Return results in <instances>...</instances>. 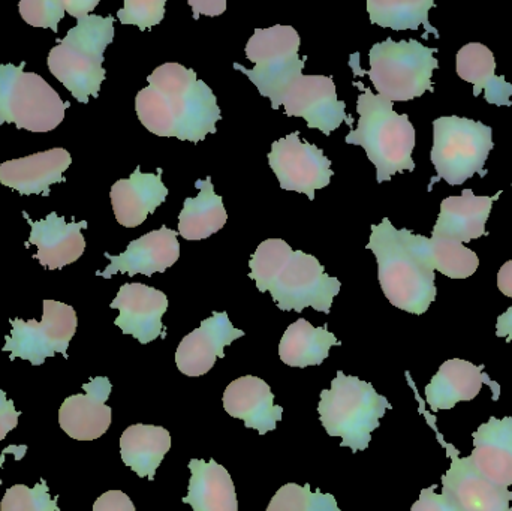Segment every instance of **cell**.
<instances>
[{
  "label": "cell",
  "mask_w": 512,
  "mask_h": 511,
  "mask_svg": "<svg viewBox=\"0 0 512 511\" xmlns=\"http://www.w3.org/2000/svg\"><path fill=\"white\" fill-rule=\"evenodd\" d=\"M268 164L280 188L307 195L309 200H315L318 189L330 185L334 174L330 159L315 144L301 141L298 132L271 144Z\"/></svg>",
  "instance_id": "cell-13"
},
{
  "label": "cell",
  "mask_w": 512,
  "mask_h": 511,
  "mask_svg": "<svg viewBox=\"0 0 512 511\" xmlns=\"http://www.w3.org/2000/svg\"><path fill=\"white\" fill-rule=\"evenodd\" d=\"M251 279L259 293H268L280 311L303 312L306 308L330 314L342 282L325 273L313 255L292 251L282 239L264 240L249 261Z\"/></svg>",
  "instance_id": "cell-3"
},
{
  "label": "cell",
  "mask_w": 512,
  "mask_h": 511,
  "mask_svg": "<svg viewBox=\"0 0 512 511\" xmlns=\"http://www.w3.org/2000/svg\"><path fill=\"white\" fill-rule=\"evenodd\" d=\"M179 233L162 225L161 230L150 231L140 239L132 240L123 254L111 255L105 252L104 257L110 260L107 269L96 272L104 279L113 278L117 273L129 276H153L164 273L177 263L180 257V245L177 240Z\"/></svg>",
  "instance_id": "cell-14"
},
{
  "label": "cell",
  "mask_w": 512,
  "mask_h": 511,
  "mask_svg": "<svg viewBox=\"0 0 512 511\" xmlns=\"http://www.w3.org/2000/svg\"><path fill=\"white\" fill-rule=\"evenodd\" d=\"M300 35L292 26L256 29L246 45V57L254 69L234 63L255 84L261 96L271 101V108H285L288 117H301L310 129L331 135L342 123L352 126L346 104L337 98L333 77L304 75L307 57L298 56Z\"/></svg>",
  "instance_id": "cell-1"
},
{
  "label": "cell",
  "mask_w": 512,
  "mask_h": 511,
  "mask_svg": "<svg viewBox=\"0 0 512 511\" xmlns=\"http://www.w3.org/2000/svg\"><path fill=\"white\" fill-rule=\"evenodd\" d=\"M93 511H135V506L125 492L108 491L95 501Z\"/></svg>",
  "instance_id": "cell-36"
},
{
  "label": "cell",
  "mask_w": 512,
  "mask_h": 511,
  "mask_svg": "<svg viewBox=\"0 0 512 511\" xmlns=\"http://www.w3.org/2000/svg\"><path fill=\"white\" fill-rule=\"evenodd\" d=\"M189 470V492L183 503L194 511H239L233 479L215 459H191Z\"/></svg>",
  "instance_id": "cell-25"
},
{
  "label": "cell",
  "mask_w": 512,
  "mask_h": 511,
  "mask_svg": "<svg viewBox=\"0 0 512 511\" xmlns=\"http://www.w3.org/2000/svg\"><path fill=\"white\" fill-rule=\"evenodd\" d=\"M492 387L493 401H498L501 386L484 374V366L462 359L447 360L439 368L438 374L426 387V402L433 413L451 410L459 402H468L480 395L481 387Z\"/></svg>",
  "instance_id": "cell-19"
},
{
  "label": "cell",
  "mask_w": 512,
  "mask_h": 511,
  "mask_svg": "<svg viewBox=\"0 0 512 511\" xmlns=\"http://www.w3.org/2000/svg\"><path fill=\"white\" fill-rule=\"evenodd\" d=\"M110 308L120 312L114 324L140 344H149L164 335L162 317L167 312L168 299L162 291L144 284H125Z\"/></svg>",
  "instance_id": "cell-16"
},
{
  "label": "cell",
  "mask_w": 512,
  "mask_h": 511,
  "mask_svg": "<svg viewBox=\"0 0 512 511\" xmlns=\"http://www.w3.org/2000/svg\"><path fill=\"white\" fill-rule=\"evenodd\" d=\"M474 452L469 456L481 476L493 485H512V417H490L472 434Z\"/></svg>",
  "instance_id": "cell-24"
},
{
  "label": "cell",
  "mask_w": 512,
  "mask_h": 511,
  "mask_svg": "<svg viewBox=\"0 0 512 511\" xmlns=\"http://www.w3.org/2000/svg\"><path fill=\"white\" fill-rule=\"evenodd\" d=\"M114 41V17L90 14L77 20L65 38L51 48L48 68L51 74L81 104L90 96L98 98L105 80L104 51Z\"/></svg>",
  "instance_id": "cell-6"
},
{
  "label": "cell",
  "mask_w": 512,
  "mask_h": 511,
  "mask_svg": "<svg viewBox=\"0 0 512 511\" xmlns=\"http://www.w3.org/2000/svg\"><path fill=\"white\" fill-rule=\"evenodd\" d=\"M147 83L135 98V111L147 131L195 144L216 134V122L222 119L218 99L194 69L165 63Z\"/></svg>",
  "instance_id": "cell-2"
},
{
  "label": "cell",
  "mask_w": 512,
  "mask_h": 511,
  "mask_svg": "<svg viewBox=\"0 0 512 511\" xmlns=\"http://www.w3.org/2000/svg\"><path fill=\"white\" fill-rule=\"evenodd\" d=\"M84 395L69 396L59 410L62 431L77 441H95L101 438L111 425V408L105 402L110 398V380L93 378L84 384Z\"/></svg>",
  "instance_id": "cell-17"
},
{
  "label": "cell",
  "mask_w": 512,
  "mask_h": 511,
  "mask_svg": "<svg viewBox=\"0 0 512 511\" xmlns=\"http://www.w3.org/2000/svg\"><path fill=\"white\" fill-rule=\"evenodd\" d=\"M426 242L427 237L397 230L384 218L372 225L366 246L378 261L379 284L388 302L409 314H426L438 294Z\"/></svg>",
  "instance_id": "cell-4"
},
{
  "label": "cell",
  "mask_w": 512,
  "mask_h": 511,
  "mask_svg": "<svg viewBox=\"0 0 512 511\" xmlns=\"http://www.w3.org/2000/svg\"><path fill=\"white\" fill-rule=\"evenodd\" d=\"M23 216L32 228L26 246L35 245L38 248L33 258L45 269H63L84 254L86 239L81 231L87 228L86 221L66 224L65 218L56 212H51L42 221H32L26 212H23Z\"/></svg>",
  "instance_id": "cell-18"
},
{
  "label": "cell",
  "mask_w": 512,
  "mask_h": 511,
  "mask_svg": "<svg viewBox=\"0 0 512 511\" xmlns=\"http://www.w3.org/2000/svg\"><path fill=\"white\" fill-rule=\"evenodd\" d=\"M15 450H20V447H8V449L3 450V455L0 456V467H2L3 462H5L6 453L15 452ZM0 485H2V480H0Z\"/></svg>",
  "instance_id": "cell-43"
},
{
  "label": "cell",
  "mask_w": 512,
  "mask_h": 511,
  "mask_svg": "<svg viewBox=\"0 0 512 511\" xmlns=\"http://www.w3.org/2000/svg\"><path fill=\"white\" fill-rule=\"evenodd\" d=\"M171 449L170 432L161 426L132 425L120 438V455L138 477L155 480L156 470Z\"/></svg>",
  "instance_id": "cell-27"
},
{
  "label": "cell",
  "mask_w": 512,
  "mask_h": 511,
  "mask_svg": "<svg viewBox=\"0 0 512 511\" xmlns=\"http://www.w3.org/2000/svg\"><path fill=\"white\" fill-rule=\"evenodd\" d=\"M354 84L361 90L357 101L360 119L357 129L346 135V143L366 150L378 183L390 182L396 173L414 171L415 128L408 114H397L393 102L361 83Z\"/></svg>",
  "instance_id": "cell-5"
},
{
  "label": "cell",
  "mask_w": 512,
  "mask_h": 511,
  "mask_svg": "<svg viewBox=\"0 0 512 511\" xmlns=\"http://www.w3.org/2000/svg\"><path fill=\"white\" fill-rule=\"evenodd\" d=\"M66 12L72 17H87L99 5V0H65Z\"/></svg>",
  "instance_id": "cell-40"
},
{
  "label": "cell",
  "mask_w": 512,
  "mask_h": 511,
  "mask_svg": "<svg viewBox=\"0 0 512 511\" xmlns=\"http://www.w3.org/2000/svg\"><path fill=\"white\" fill-rule=\"evenodd\" d=\"M197 198H186L179 216V234L189 242H200L221 231L227 224L224 200L215 194L212 179L197 180Z\"/></svg>",
  "instance_id": "cell-28"
},
{
  "label": "cell",
  "mask_w": 512,
  "mask_h": 511,
  "mask_svg": "<svg viewBox=\"0 0 512 511\" xmlns=\"http://www.w3.org/2000/svg\"><path fill=\"white\" fill-rule=\"evenodd\" d=\"M167 195V186L162 182V168L156 174H144L137 167L129 179L117 180L110 192L114 216L126 228L143 224L147 216L164 204Z\"/></svg>",
  "instance_id": "cell-21"
},
{
  "label": "cell",
  "mask_w": 512,
  "mask_h": 511,
  "mask_svg": "<svg viewBox=\"0 0 512 511\" xmlns=\"http://www.w3.org/2000/svg\"><path fill=\"white\" fill-rule=\"evenodd\" d=\"M426 249L433 269L450 279L471 278L480 266L478 255L457 240L432 236Z\"/></svg>",
  "instance_id": "cell-31"
},
{
  "label": "cell",
  "mask_w": 512,
  "mask_h": 511,
  "mask_svg": "<svg viewBox=\"0 0 512 511\" xmlns=\"http://www.w3.org/2000/svg\"><path fill=\"white\" fill-rule=\"evenodd\" d=\"M411 511H457L454 509L453 504L442 497V495L436 494V486H430V488L423 489L418 498L417 503L412 506Z\"/></svg>",
  "instance_id": "cell-37"
},
{
  "label": "cell",
  "mask_w": 512,
  "mask_h": 511,
  "mask_svg": "<svg viewBox=\"0 0 512 511\" xmlns=\"http://www.w3.org/2000/svg\"><path fill=\"white\" fill-rule=\"evenodd\" d=\"M498 288L502 294L512 299V260L507 261L499 270Z\"/></svg>",
  "instance_id": "cell-41"
},
{
  "label": "cell",
  "mask_w": 512,
  "mask_h": 511,
  "mask_svg": "<svg viewBox=\"0 0 512 511\" xmlns=\"http://www.w3.org/2000/svg\"><path fill=\"white\" fill-rule=\"evenodd\" d=\"M415 395L420 402L421 413L436 432L439 443L445 447L451 461L450 470L442 476V497L447 498L457 511H512V492L493 485L481 476L471 458H460L459 450L444 440L436 426L435 417L424 410V402L417 392Z\"/></svg>",
  "instance_id": "cell-12"
},
{
  "label": "cell",
  "mask_w": 512,
  "mask_h": 511,
  "mask_svg": "<svg viewBox=\"0 0 512 511\" xmlns=\"http://www.w3.org/2000/svg\"><path fill=\"white\" fill-rule=\"evenodd\" d=\"M57 498L50 497V488L44 479L35 488L15 485L3 495L0 511H60Z\"/></svg>",
  "instance_id": "cell-33"
},
{
  "label": "cell",
  "mask_w": 512,
  "mask_h": 511,
  "mask_svg": "<svg viewBox=\"0 0 512 511\" xmlns=\"http://www.w3.org/2000/svg\"><path fill=\"white\" fill-rule=\"evenodd\" d=\"M68 150L50 149L26 158L0 164V183L21 195H50L53 183L65 182L63 173L71 167Z\"/></svg>",
  "instance_id": "cell-20"
},
{
  "label": "cell",
  "mask_w": 512,
  "mask_h": 511,
  "mask_svg": "<svg viewBox=\"0 0 512 511\" xmlns=\"http://www.w3.org/2000/svg\"><path fill=\"white\" fill-rule=\"evenodd\" d=\"M26 62L0 65V125L14 123L35 134L53 131L65 119L69 102L35 72H24Z\"/></svg>",
  "instance_id": "cell-10"
},
{
  "label": "cell",
  "mask_w": 512,
  "mask_h": 511,
  "mask_svg": "<svg viewBox=\"0 0 512 511\" xmlns=\"http://www.w3.org/2000/svg\"><path fill=\"white\" fill-rule=\"evenodd\" d=\"M493 51L480 42L463 45L457 53V74L474 84V96L486 92V101L498 107H511L512 84L498 77Z\"/></svg>",
  "instance_id": "cell-26"
},
{
  "label": "cell",
  "mask_w": 512,
  "mask_h": 511,
  "mask_svg": "<svg viewBox=\"0 0 512 511\" xmlns=\"http://www.w3.org/2000/svg\"><path fill=\"white\" fill-rule=\"evenodd\" d=\"M496 336L507 339V342H512V306L498 318Z\"/></svg>",
  "instance_id": "cell-42"
},
{
  "label": "cell",
  "mask_w": 512,
  "mask_h": 511,
  "mask_svg": "<svg viewBox=\"0 0 512 511\" xmlns=\"http://www.w3.org/2000/svg\"><path fill=\"white\" fill-rule=\"evenodd\" d=\"M391 408L388 399L379 395L372 384L337 371L331 389L321 392L318 413L327 434L342 438L340 446L357 453L367 450L372 432Z\"/></svg>",
  "instance_id": "cell-7"
},
{
  "label": "cell",
  "mask_w": 512,
  "mask_h": 511,
  "mask_svg": "<svg viewBox=\"0 0 512 511\" xmlns=\"http://www.w3.org/2000/svg\"><path fill=\"white\" fill-rule=\"evenodd\" d=\"M18 416L20 413L15 410L14 402L6 399V393L0 390V441L17 428Z\"/></svg>",
  "instance_id": "cell-38"
},
{
  "label": "cell",
  "mask_w": 512,
  "mask_h": 511,
  "mask_svg": "<svg viewBox=\"0 0 512 511\" xmlns=\"http://www.w3.org/2000/svg\"><path fill=\"white\" fill-rule=\"evenodd\" d=\"M433 0H369L367 12L370 23L393 30H418L424 26L423 38L433 33L439 38L438 29L430 24L429 12L435 8Z\"/></svg>",
  "instance_id": "cell-30"
},
{
  "label": "cell",
  "mask_w": 512,
  "mask_h": 511,
  "mask_svg": "<svg viewBox=\"0 0 512 511\" xmlns=\"http://www.w3.org/2000/svg\"><path fill=\"white\" fill-rule=\"evenodd\" d=\"M477 197L472 189H465L460 197L442 201L441 213L433 228L432 236L469 243L486 236V224L492 213L493 203L501 197Z\"/></svg>",
  "instance_id": "cell-23"
},
{
  "label": "cell",
  "mask_w": 512,
  "mask_h": 511,
  "mask_svg": "<svg viewBox=\"0 0 512 511\" xmlns=\"http://www.w3.org/2000/svg\"><path fill=\"white\" fill-rule=\"evenodd\" d=\"M222 401L231 417L243 420L246 428L256 429L259 435L274 431L276 423L282 420L283 408L274 405L270 386L254 375L237 378L228 384Z\"/></svg>",
  "instance_id": "cell-22"
},
{
  "label": "cell",
  "mask_w": 512,
  "mask_h": 511,
  "mask_svg": "<svg viewBox=\"0 0 512 511\" xmlns=\"http://www.w3.org/2000/svg\"><path fill=\"white\" fill-rule=\"evenodd\" d=\"M435 53L438 48L426 47L417 39L396 42L388 38L370 48L366 74L382 98L411 101L435 90L432 75L439 68Z\"/></svg>",
  "instance_id": "cell-8"
},
{
  "label": "cell",
  "mask_w": 512,
  "mask_h": 511,
  "mask_svg": "<svg viewBox=\"0 0 512 511\" xmlns=\"http://www.w3.org/2000/svg\"><path fill=\"white\" fill-rule=\"evenodd\" d=\"M165 3V0H125V5L117 12V18L123 26L150 29L164 20Z\"/></svg>",
  "instance_id": "cell-34"
},
{
  "label": "cell",
  "mask_w": 512,
  "mask_h": 511,
  "mask_svg": "<svg viewBox=\"0 0 512 511\" xmlns=\"http://www.w3.org/2000/svg\"><path fill=\"white\" fill-rule=\"evenodd\" d=\"M342 342L328 332L327 326L313 327L300 318L286 329L279 344V356L291 368H307L322 365L330 356L331 347Z\"/></svg>",
  "instance_id": "cell-29"
},
{
  "label": "cell",
  "mask_w": 512,
  "mask_h": 511,
  "mask_svg": "<svg viewBox=\"0 0 512 511\" xmlns=\"http://www.w3.org/2000/svg\"><path fill=\"white\" fill-rule=\"evenodd\" d=\"M189 5L194 9V18L200 17L201 14L216 17L224 14L227 9L225 0H189Z\"/></svg>",
  "instance_id": "cell-39"
},
{
  "label": "cell",
  "mask_w": 512,
  "mask_h": 511,
  "mask_svg": "<svg viewBox=\"0 0 512 511\" xmlns=\"http://www.w3.org/2000/svg\"><path fill=\"white\" fill-rule=\"evenodd\" d=\"M265 511H342L336 498L331 494H322L319 489L310 491L309 483L304 486L288 483L282 486L271 498Z\"/></svg>",
  "instance_id": "cell-32"
},
{
  "label": "cell",
  "mask_w": 512,
  "mask_h": 511,
  "mask_svg": "<svg viewBox=\"0 0 512 511\" xmlns=\"http://www.w3.org/2000/svg\"><path fill=\"white\" fill-rule=\"evenodd\" d=\"M21 18L33 27L57 32V24L66 14L65 0H23L18 3Z\"/></svg>",
  "instance_id": "cell-35"
},
{
  "label": "cell",
  "mask_w": 512,
  "mask_h": 511,
  "mask_svg": "<svg viewBox=\"0 0 512 511\" xmlns=\"http://www.w3.org/2000/svg\"><path fill=\"white\" fill-rule=\"evenodd\" d=\"M44 315L38 321L9 320L11 335L5 338L3 351L9 359H23L33 366H41L47 357L62 354L68 359L69 344L77 332V314L72 306L56 300H44Z\"/></svg>",
  "instance_id": "cell-11"
},
{
  "label": "cell",
  "mask_w": 512,
  "mask_h": 511,
  "mask_svg": "<svg viewBox=\"0 0 512 511\" xmlns=\"http://www.w3.org/2000/svg\"><path fill=\"white\" fill-rule=\"evenodd\" d=\"M493 147V129L477 120L463 117H439L433 122V149L430 153L436 177L453 186L463 185L474 174L486 176L484 170Z\"/></svg>",
  "instance_id": "cell-9"
},
{
  "label": "cell",
  "mask_w": 512,
  "mask_h": 511,
  "mask_svg": "<svg viewBox=\"0 0 512 511\" xmlns=\"http://www.w3.org/2000/svg\"><path fill=\"white\" fill-rule=\"evenodd\" d=\"M245 332L231 324L227 312H215L180 342L176 365L188 377H201L212 371L216 359H224V348L243 338Z\"/></svg>",
  "instance_id": "cell-15"
}]
</instances>
